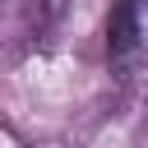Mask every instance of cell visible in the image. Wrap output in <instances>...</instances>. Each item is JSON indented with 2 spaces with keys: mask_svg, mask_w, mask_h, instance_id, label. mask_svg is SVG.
Masks as SVG:
<instances>
[{
  "mask_svg": "<svg viewBox=\"0 0 148 148\" xmlns=\"http://www.w3.org/2000/svg\"><path fill=\"white\" fill-rule=\"evenodd\" d=\"M106 56L120 74H134L148 56V0H120L106 18Z\"/></svg>",
  "mask_w": 148,
  "mask_h": 148,
  "instance_id": "cell-1",
  "label": "cell"
}]
</instances>
